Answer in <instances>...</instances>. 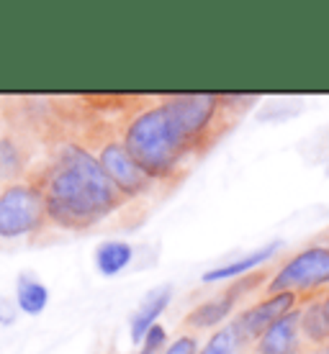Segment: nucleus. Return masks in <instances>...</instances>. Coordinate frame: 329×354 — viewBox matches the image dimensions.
Returning <instances> with one entry per match:
<instances>
[{"label":"nucleus","mask_w":329,"mask_h":354,"mask_svg":"<svg viewBox=\"0 0 329 354\" xmlns=\"http://www.w3.org/2000/svg\"><path fill=\"white\" fill-rule=\"evenodd\" d=\"M42 147L46 162L34 165L28 180L44 198L46 221L57 229L85 231L114 213L126 198L100 169L85 142L64 136L52 115V106H39Z\"/></svg>","instance_id":"1"},{"label":"nucleus","mask_w":329,"mask_h":354,"mask_svg":"<svg viewBox=\"0 0 329 354\" xmlns=\"http://www.w3.org/2000/svg\"><path fill=\"white\" fill-rule=\"evenodd\" d=\"M121 144L150 180H168L188 151L186 139L162 106L139 111L129 118Z\"/></svg>","instance_id":"2"},{"label":"nucleus","mask_w":329,"mask_h":354,"mask_svg":"<svg viewBox=\"0 0 329 354\" xmlns=\"http://www.w3.org/2000/svg\"><path fill=\"white\" fill-rule=\"evenodd\" d=\"M170 121L175 124L180 136L186 139L188 149L206 147L214 142V131H222L224 121L219 118L224 108H229V95H204V93H188V95H168L160 103Z\"/></svg>","instance_id":"3"},{"label":"nucleus","mask_w":329,"mask_h":354,"mask_svg":"<svg viewBox=\"0 0 329 354\" xmlns=\"http://www.w3.org/2000/svg\"><path fill=\"white\" fill-rule=\"evenodd\" d=\"M46 226L44 198L28 177L0 187V239H26Z\"/></svg>","instance_id":"4"},{"label":"nucleus","mask_w":329,"mask_h":354,"mask_svg":"<svg viewBox=\"0 0 329 354\" xmlns=\"http://www.w3.org/2000/svg\"><path fill=\"white\" fill-rule=\"evenodd\" d=\"M90 142L96 144L93 157L98 160L100 169L106 172V177L114 183V187L124 198H134L142 195L152 187V180L144 175L139 165L129 157V151L124 149V144L118 136L111 133H93L90 131Z\"/></svg>","instance_id":"5"},{"label":"nucleus","mask_w":329,"mask_h":354,"mask_svg":"<svg viewBox=\"0 0 329 354\" xmlns=\"http://www.w3.org/2000/svg\"><path fill=\"white\" fill-rule=\"evenodd\" d=\"M321 285H329V247L317 244V247L301 249L278 270L276 277L267 283V295L317 290Z\"/></svg>","instance_id":"6"},{"label":"nucleus","mask_w":329,"mask_h":354,"mask_svg":"<svg viewBox=\"0 0 329 354\" xmlns=\"http://www.w3.org/2000/svg\"><path fill=\"white\" fill-rule=\"evenodd\" d=\"M296 306V292H276V295H267L265 301L255 303L252 308H247L244 313H240L231 331L237 337V344H249V342H258L260 334L265 331L273 321H278L281 316H285L288 310H294Z\"/></svg>","instance_id":"7"},{"label":"nucleus","mask_w":329,"mask_h":354,"mask_svg":"<svg viewBox=\"0 0 329 354\" xmlns=\"http://www.w3.org/2000/svg\"><path fill=\"white\" fill-rule=\"evenodd\" d=\"M301 310H288L285 316L273 321L255 342V354H299L301 352Z\"/></svg>","instance_id":"8"},{"label":"nucleus","mask_w":329,"mask_h":354,"mask_svg":"<svg viewBox=\"0 0 329 354\" xmlns=\"http://www.w3.org/2000/svg\"><path fill=\"white\" fill-rule=\"evenodd\" d=\"M258 280H260V277H255V280H242V283L231 285L229 290L222 292V295H219V298H214V301L201 303L198 308H193L186 316V324H188V326H193V328H208V326L222 324V321L231 313V308H234L237 298H240L244 290H249V285H255Z\"/></svg>","instance_id":"9"},{"label":"nucleus","mask_w":329,"mask_h":354,"mask_svg":"<svg viewBox=\"0 0 329 354\" xmlns=\"http://www.w3.org/2000/svg\"><path fill=\"white\" fill-rule=\"evenodd\" d=\"M299 328H301V337L309 344H324L329 342V292L321 301L309 303L301 310V319H299Z\"/></svg>","instance_id":"10"},{"label":"nucleus","mask_w":329,"mask_h":354,"mask_svg":"<svg viewBox=\"0 0 329 354\" xmlns=\"http://www.w3.org/2000/svg\"><path fill=\"white\" fill-rule=\"evenodd\" d=\"M170 298H172V290H170V285H165V288H157V290H152L150 295L144 298V303L139 306V310L134 313V319H132V339H134V342H142L144 334H147V328L154 326L157 316H160L162 310L168 308Z\"/></svg>","instance_id":"11"},{"label":"nucleus","mask_w":329,"mask_h":354,"mask_svg":"<svg viewBox=\"0 0 329 354\" xmlns=\"http://www.w3.org/2000/svg\"><path fill=\"white\" fill-rule=\"evenodd\" d=\"M278 249H281V241H273V244H267V247H260L255 252H249L244 257H240L237 262H231V265H224L219 270H211V272L204 274V283H222V280H231V277H240L244 272H252L255 267H260L263 262L276 254Z\"/></svg>","instance_id":"12"},{"label":"nucleus","mask_w":329,"mask_h":354,"mask_svg":"<svg viewBox=\"0 0 329 354\" xmlns=\"http://www.w3.org/2000/svg\"><path fill=\"white\" fill-rule=\"evenodd\" d=\"M16 301L18 308L28 316H39L49 303V290L42 280H36L34 274H21L16 285Z\"/></svg>","instance_id":"13"},{"label":"nucleus","mask_w":329,"mask_h":354,"mask_svg":"<svg viewBox=\"0 0 329 354\" xmlns=\"http://www.w3.org/2000/svg\"><path fill=\"white\" fill-rule=\"evenodd\" d=\"M134 257V249L126 244V241H103L98 249H96V267H98L100 274H118L124 270Z\"/></svg>","instance_id":"14"},{"label":"nucleus","mask_w":329,"mask_h":354,"mask_svg":"<svg viewBox=\"0 0 329 354\" xmlns=\"http://www.w3.org/2000/svg\"><path fill=\"white\" fill-rule=\"evenodd\" d=\"M237 337H234V331L231 326H224L219 331L211 334V339L204 344V349H198L196 354H234L237 352Z\"/></svg>","instance_id":"15"},{"label":"nucleus","mask_w":329,"mask_h":354,"mask_svg":"<svg viewBox=\"0 0 329 354\" xmlns=\"http://www.w3.org/2000/svg\"><path fill=\"white\" fill-rule=\"evenodd\" d=\"M165 342H168V331L160 326V324H154V326L147 328V334H144V352H160V349H165Z\"/></svg>","instance_id":"16"},{"label":"nucleus","mask_w":329,"mask_h":354,"mask_svg":"<svg viewBox=\"0 0 329 354\" xmlns=\"http://www.w3.org/2000/svg\"><path fill=\"white\" fill-rule=\"evenodd\" d=\"M196 352H198L196 339H193V337H180V339H175V342H172V344H170L162 354H196Z\"/></svg>","instance_id":"17"},{"label":"nucleus","mask_w":329,"mask_h":354,"mask_svg":"<svg viewBox=\"0 0 329 354\" xmlns=\"http://www.w3.org/2000/svg\"><path fill=\"white\" fill-rule=\"evenodd\" d=\"M314 354H329V342H324V344H319V349Z\"/></svg>","instance_id":"18"},{"label":"nucleus","mask_w":329,"mask_h":354,"mask_svg":"<svg viewBox=\"0 0 329 354\" xmlns=\"http://www.w3.org/2000/svg\"><path fill=\"white\" fill-rule=\"evenodd\" d=\"M139 354H150V352H144V349H142V352H139Z\"/></svg>","instance_id":"19"}]
</instances>
